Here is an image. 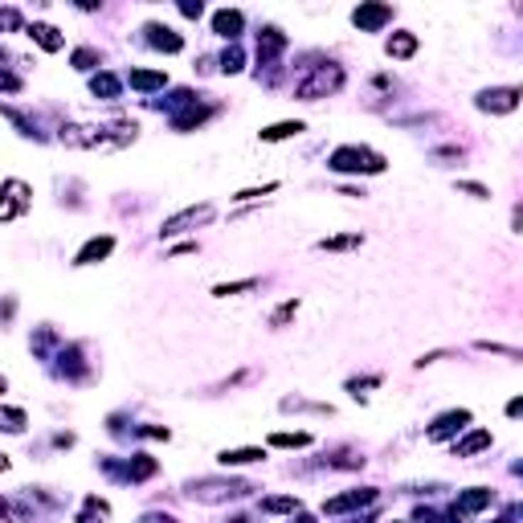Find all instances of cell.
<instances>
[{"instance_id": "cell-31", "label": "cell", "mask_w": 523, "mask_h": 523, "mask_svg": "<svg viewBox=\"0 0 523 523\" xmlns=\"http://www.w3.org/2000/svg\"><path fill=\"white\" fill-rule=\"evenodd\" d=\"M0 470H9V458H4V454H0Z\"/></svg>"}, {"instance_id": "cell-1", "label": "cell", "mask_w": 523, "mask_h": 523, "mask_svg": "<svg viewBox=\"0 0 523 523\" xmlns=\"http://www.w3.org/2000/svg\"><path fill=\"white\" fill-rule=\"evenodd\" d=\"M335 172H384V156H376L368 147H340L331 156Z\"/></svg>"}, {"instance_id": "cell-26", "label": "cell", "mask_w": 523, "mask_h": 523, "mask_svg": "<svg viewBox=\"0 0 523 523\" xmlns=\"http://www.w3.org/2000/svg\"><path fill=\"white\" fill-rule=\"evenodd\" d=\"M95 49H78V53H74V65H78V70H90V65H95Z\"/></svg>"}, {"instance_id": "cell-25", "label": "cell", "mask_w": 523, "mask_h": 523, "mask_svg": "<svg viewBox=\"0 0 523 523\" xmlns=\"http://www.w3.org/2000/svg\"><path fill=\"white\" fill-rule=\"evenodd\" d=\"M221 62H225V74H237V70H242V49H237V45L225 49V58H221Z\"/></svg>"}, {"instance_id": "cell-2", "label": "cell", "mask_w": 523, "mask_h": 523, "mask_svg": "<svg viewBox=\"0 0 523 523\" xmlns=\"http://www.w3.org/2000/svg\"><path fill=\"white\" fill-rule=\"evenodd\" d=\"M340 82H343V74L335 70V65H331V70H315V78L298 82V90H294V95L311 102V98H319V95H327V90H335Z\"/></svg>"}, {"instance_id": "cell-30", "label": "cell", "mask_w": 523, "mask_h": 523, "mask_svg": "<svg viewBox=\"0 0 523 523\" xmlns=\"http://www.w3.org/2000/svg\"><path fill=\"white\" fill-rule=\"evenodd\" d=\"M4 515H9V507H4V499H0V519H4Z\"/></svg>"}, {"instance_id": "cell-5", "label": "cell", "mask_w": 523, "mask_h": 523, "mask_svg": "<svg viewBox=\"0 0 523 523\" xmlns=\"http://www.w3.org/2000/svg\"><path fill=\"white\" fill-rule=\"evenodd\" d=\"M352 21H356L360 29H380L384 21H392V9L389 4H360L356 13H352Z\"/></svg>"}, {"instance_id": "cell-12", "label": "cell", "mask_w": 523, "mask_h": 523, "mask_svg": "<svg viewBox=\"0 0 523 523\" xmlns=\"http://www.w3.org/2000/svg\"><path fill=\"white\" fill-rule=\"evenodd\" d=\"M29 37H33V41H37L41 49H49V53H53V49H62V33L53 29V25H33Z\"/></svg>"}, {"instance_id": "cell-15", "label": "cell", "mask_w": 523, "mask_h": 523, "mask_svg": "<svg viewBox=\"0 0 523 523\" xmlns=\"http://www.w3.org/2000/svg\"><path fill=\"white\" fill-rule=\"evenodd\" d=\"M298 131H303L298 119H294V123H274V127L262 131V139H266V144H278V139H291V135H298Z\"/></svg>"}, {"instance_id": "cell-10", "label": "cell", "mask_w": 523, "mask_h": 523, "mask_svg": "<svg viewBox=\"0 0 523 523\" xmlns=\"http://www.w3.org/2000/svg\"><path fill=\"white\" fill-rule=\"evenodd\" d=\"M490 503V490H482V487H474L470 495H462L454 503V515H474V511H482V507Z\"/></svg>"}, {"instance_id": "cell-19", "label": "cell", "mask_w": 523, "mask_h": 523, "mask_svg": "<svg viewBox=\"0 0 523 523\" xmlns=\"http://www.w3.org/2000/svg\"><path fill=\"white\" fill-rule=\"evenodd\" d=\"M90 90H95V95H107V98H111V95H119V82H114L111 74H98V78L90 82Z\"/></svg>"}, {"instance_id": "cell-3", "label": "cell", "mask_w": 523, "mask_h": 523, "mask_svg": "<svg viewBox=\"0 0 523 523\" xmlns=\"http://www.w3.org/2000/svg\"><path fill=\"white\" fill-rule=\"evenodd\" d=\"M478 107L482 111H495V114H507L519 107V90L515 86H503V90H482L478 95Z\"/></svg>"}, {"instance_id": "cell-4", "label": "cell", "mask_w": 523, "mask_h": 523, "mask_svg": "<svg viewBox=\"0 0 523 523\" xmlns=\"http://www.w3.org/2000/svg\"><path fill=\"white\" fill-rule=\"evenodd\" d=\"M209 217H212L209 205H200V209H184V212H176V217H168L160 233H163V237H176V233H184V229L200 225V221H209Z\"/></svg>"}, {"instance_id": "cell-17", "label": "cell", "mask_w": 523, "mask_h": 523, "mask_svg": "<svg viewBox=\"0 0 523 523\" xmlns=\"http://www.w3.org/2000/svg\"><path fill=\"white\" fill-rule=\"evenodd\" d=\"M163 74H151V70H131V86L135 90H156V86H163Z\"/></svg>"}, {"instance_id": "cell-16", "label": "cell", "mask_w": 523, "mask_h": 523, "mask_svg": "<svg viewBox=\"0 0 523 523\" xmlns=\"http://www.w3.org/2000/svg\"><path fill=\"white\" fill-rule=\"evenodd\" d=\"M417 49V37L413 33H397V37H389V58H409Z\"/></svg>"}, {"instance_id": "cell-6", "label": "cell", "mask_w": 523, "mask_h": 523, "mask_svg": "<svg viewBox=\"0 0 523 523\" xmlns=\"http://www.w3.org/2000/svg\"><path fill=\"white\" fill-rule=\"evenodd\" d=\"M111 249H114V237H95V242L82 245V254L74 258V266H95V262H102Z\"/></svg>"}, {"instance_id": "cell-27", "label": "cell", "mask_w": 523, "mask_h": 523, "mask_svg": "<svg viewBox=\"0 0 523 523\" xmlns=\"http://www.w3.org/2000/svg\"><path fill=\"white\" fill-rule=\"evenodd\" d=\"M16 25H21V16L13 9H0V29H16Z\"/></svg>"}, {"instance_id": "cell-20", "label": "cell", "mask_w": 523, "mask_h": 523, "mask_svg": "<svg viewBox=\"0 0 523 523\" xmlns=\"http://www.w3.org/2000/svg\"><path fill=\"white\" fill-rule=\"evenodd\" d=\"M258 282L254 278H245V282H225V286H217L212 294H221V298H229V294H242V291H254Z\"/></svg>"}, {"instance_id": "cell-32", "label": "cell", "mask_w": 523, "mask_h": 523, "mask_svg": "<svg viewBox=\"0 0 523 523\" xmlns=\"http://www.w3.org/2000/svg\"><path fill=\"white\" fill-rule=\"evenodd\" d=\"M4 389H9V380H4V376H0V392H4Z\"/></svg>"}, {"instance_id": "cell-11", "label": "cell", "mask_w": 523, "mask_h": 523, "mask_svg": "<svg viewBox=\"0 0 523 523\" xmlns=\"http://www.w3.org/2000/svg\"><path fill=\"white\" fill-rule=\"evenodd\" d=\"M242 21H245V16L237 13V9H233V13L225 9V13H217V16H212V29L221 33V37H237V33H242Z\"/></svg>"}, {"instance_id": "cell-14", "label": "cell", "mask_w": 523, "mask_h": 523, "mask_svg": "<svg viewBox=\"0 0 523 523\" xmlns=\"http://www.w3.org/2000/svg\"><path fill=\"white\" fill-rule=\"evenodd\" d=\"M147 33H151V45H160V49H168V53H176L184 41H180L172 29H163V25H147Z\"/></svg>"}, {"instance_id": "cell-8", "label": "cell", "mask_w": 523, "mask_h": 523, "mask_svg": "<svg viewBox=\"0 0 523 523\" xmlns=\"http://www.w3.org/2000/svg\"><path fill=\"white\" fill-rule=\"evenodd\" d=\"M466 421H470V413H466V409H458V413H446V417H438V425L429 429V438H433V441L450 438V433H454V429H462Z\"/></svg>"}, {"instance_id": "cell-22", "label": "cell", "mask_w": 523, "mask_h": 523, "mask_svg": "<svg viewBox=\"0 0 523 523\" xmlns=\"http://www.w3.org/2000/svg\"><path fill=\"white\" fill-rule=\"evenodd\" d=\"M294 507H298V499L282 495V499H266V503H262V511H294Z\"/></svg>"}, {"instance_id": "cell-24", "label": "cell", "mask_w": 523, "mask_h": 523, "mask_svg": "<svg viewBox=\"0 0 523 523\" xmlns=\"http://www.w3.org/2000/svg\"><path fill=\"white\" fill-rule=\"evenodd\" d=\"M307 433H274V438H270V446H307Z\"/></svg>"}, {"instance_id": "cell-23", "label": "cell", "mask_w": 523, "mask_h": 523, "mask_svg": "<svg viewBox=\"0 0 523 523\" xmlns=\"http://www.w3.org/2000/svg\"><path fill=\"white\" fill-rule=\"evenodd\" d=\"M294 311H298V298H291V303H282V307L274 311V319H270V327H282L286 319H291Z\"/></svg>"}, {"instance_id": "cell-28", "label": "cell", "mask_w": 523, "mask_h": 523, "mask_svg": "<svg viewBox=\"0 0 523 523\" xmlns=\"http://www.w3.org/2000/svg\"><path fill=\"white\" fill-rule=\"evenodd\" d=\"M0 90H21V78H13V74L0 70Z\"/></svg>"}, {"instance_id": "cell-13", "label": "cell", "mask_w": 523, "mask_h": 523, "mask_svg": "<svg viewBox=\"0 0 523 523\" xmlns=\"http://www.w3.org/2000/svg\"><path fill=\"white\" fill-rule=\"evenodd\" d=\"M490 446V433L487 429H478V433H470L466 441H454V454L458 458H470V454H478V450H487Z\"/></svg>"}, {"instance_id": "cell-21", "label": "cell", "mask_w": 523, "mask_h": 523, "mask_svg": "<svg viewBox=\"0 0 523 523\" xmlns=\"http://www.w3.org/2000/svg\"><path fill=\"white\" fill-rule=\"evenodd\" d=\"M360 245V233H347V237H331V242H319V249H352Z\"/></svg>"}, {"instance_id": "cell-7", "label": "cell", "mask_w": 523, "mask_h": 523, "mask_svg": "<svg viewBox=\"0 0 523 523\" xmlns=\"http://www.w3.org/2000/svg\"><path fill=\"white\" fill-rule=\"evenodd\" d=\"M372 499H376V490H352V495H340V499H327L323 511L335 515V511H352V507H364V503H372Z\"/></svg>"}, {"instance_id": "cell-9", "label": "cell", "mask_w": 523, "mask_h": 523, "mask_svg": "<svg viewBox=\"0 0 523 523\" xmlns=\"http://www.w3.org/2000/svg\"><path fill=\"white\" fill-rule=\"evenodd\" d=\"M262 450L258 446H245V450H221V454H217V462H221V466H249V462H262Z\"/></svg>"}, {"instance_id": "cell-18", "label": "cell", "mask_w": 523, "mask_h": 523, "mask_svg": "<svg viewBox=\"0 0 523 523\" xmlns=\"http://www.w3.org/2000/svg\"><path fill=\"white\" fill-rule=\"evenodd\" d=\"M0 429L21 433V429H25V413H21V409H0Z\"/></svg>"}, {"instance_id": "cell-29", "label": "cell", "mask_w": 523, "mask_h": 523, "mask_svg": "<svg viewBox=\"0 0 523 523\" xmlns=\"http://www.w3.org/2000/svg\"><path fill=\"white\" fill-rule=\"evenodd\" d=\"M458 188H462V193H470V196H478V200L487 196V188H482V184H470V180H466V184H458Z\"/></svg>"}]
</instances>
